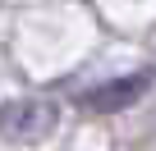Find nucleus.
I'll use <instances>...</instances> for the list:
<instances>
[{"mask_svg":"<svg viewBox=\"0 0 156 151\" xmlns=\"http://www.w3.org/2000/svg\"><path fill=\"white\" fill-rule=\"evenodd\" d=\"M151 87V73L138 69V73H124V78H110L92 92H78V110H87V115H115V110H129L142 92Z\"/></svg>","mask_w":156,"mask_h":151,"instance_id":"obj_2","label":"nucleus"},{"mask_svg":"<svg viewBox=\"0 0 156 151\" xmlns=\"http://www.w3.org/2000/svg\"><path fill=\"white\" fill-rule=\"evenodd\" d=\"M60 124V110L55 101H41V96H19V101H5L0 105V137L5 142H41L51 137Z\"/></svg>","mask_w":156,"mask_h":151,"instance_id":"obj_1","label":"nucleus"}]
</instances>
